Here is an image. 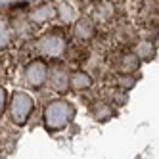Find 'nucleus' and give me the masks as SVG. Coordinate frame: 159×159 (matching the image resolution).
<instances>
[{"instance_id": "nucleus-15", "label": "nucleus", "mask_w": 159, "mask_h": 159, "mask_svg": "<svg viewBox=\"0 0 159 159\" xmlns=\"http://www.w3.org/2000/svg\"><path fill=\"white\" fill-rule=\"evenodd\" d=\"M132 84H134V77L132 75H123V77H119V86L123 88H132Z\"/></svg>"}, {"instance_id": "nucleus-5", "label": "nucleus", "mask_w": 159, "mask_h": 159, "mask_svg": "<svg viewBox=\"0 0 159 159\" xmlns=\"http://www.w3.org/2000/svg\"><path fill=\"white\" fill-rule=\"evenodd\" d=\"M48 86L54 90V92L63 94L67 88H69V73H67L65 65L61 63H54L48 67Z\"/></svg>"}, {"instance_id": "nucleus-14", "label": "nucleus", "mask_w": 159, "mask_h": 159, "mask_svg": "<svg viewBox=\"0 0 159 159\" xmlns=\"http://www.w3.org/2000/svg\"><path fill=\"white\" fill-rule=\"evenodd\" d=\"M111 16H113V8L109 4H100L96 8V19L98 21H107Z\"/></svg>"}, {"instance_id": "nucleus-12", "label": "nucleus", "mask_w": 159, "mask_h": 159, "mask_svg": "<svg viewBox=\"0 0 159 159\" xmlns=\"http://www.w3.org/2000/svg\"><path fill=\"white\" fill-rule=\"evenodd\" d=\"M10 42H12V29L6 19H0V50L6 48Z\"/></svg>"}, {"instance_id": "nucleus-4", "label": "nucleus", "mask_w": 159, "mask_h": 159, "mask_svg": "<svg viewBox=\"0 0 159 159\" xmlns=\"http://www.w3.org/2000/svg\"><path fill=\"white\" fill-rule=\"evenodd\" d=\"M37 50L46 58H58L65 52V39L60 33H46V35L39 37Z\"/></svg>"}, {"instance_id": "nucleus-11", "label": "nucleus", "mask_w": 159, "mask_h": 159, "mask_svg": "<svg viewBox=\"0 0 159 159\" xmlns=\"http://www.w3.org/2000/svg\"><path fill=\"white\" fill-rule=\"evenodd\" d=\"M138 65H140L138 56H136V54H127V56L123 58V61H121V67H119V69L123 71V75H130L132 71L138 69Z\"/></svg>"}, {"instance_id": "nucleus-3", "label": "nucleus", "mask_w": 159, "mask_h": 159, "mask_svg": "<svg viewBox=\"0 0 159 159\" xmlns=\"http://www.w3.org/2000/svg\"><path fill=\"white\" fill-rule=\"evenodd\" d=\"M23 81L31 88H40L48 81V65L42 60H33L23 67Z\"/></svg>"}, {"instance_id": "nucleus-13", "label": "nucleus", "mask_w": 159, "mask_h": 159, "mask_svg": "<svg viewBox=\"0 0 159 159\" xmlns=\"http://www.w3.org/2000/svg\"><path fill=\"white\" fill-rule=\"evenodd\" d=\"M136 56H138V60H150L153 56V44L150 40H142L138 46H136Z\"/></svg>"}, {"instance_id": "nucleus-10", "label": "nucleus", "mask_w": 159, "mask_h": 159, "mask_svg": "<svg viewBox=\"0 0 159 159\" xmlns=\"http://www.w3.org/2000/svg\"><path fill=\"white\" fill-rule=\"evenodd\" d=\"M75 35L79 39H92L94 35V25H92V21L90 19H81V21H77L75 23Z\"/></svg>"}, {"instance_id": "nucleus-16", "label": "nucleus", "mask_w": 159, "mask_h": 159, "mask_svg": "<svg viewBox=\"0 0 159 159\" xmlns=\"http://www.w3.org/2000/svg\"><path fill=\"white\" fill-rule=\"evenodd\" d=\"M6 106H8V94H6V88L0 86V115L4 113Z\"/></svg>"}, {"instance_id": "nucleus-9", "label": "nucleus", "mask_w": 159, "mask_h": 159, "mask_svg": "<svg viewBox=\"0 0 159 159\" xmlns=\"http://www.w3.org/2000/svg\"><path fill=\"white\" fill-rule=\"evenodd\" d=\"M90 113H92V117L96 121H106L111 117V106H107V102H96V104L92 106V109H90Z\"/></svg>"}, {"instance_id": "nucleus-6", "label": "nucleus", "mask_w": 159, "mask_h": 159, "mask_svg": "<svg viewBox=\"0 0 159 159\" xmlns=\"http://www.w3.org/2000/svg\"><path fill=\"white\" fill-rule=\"evenodd\" d=\"M54 16H56L54 6H50V4H39V6H35V8H31V12H29V21H31V23L40 25V23H48Z\"/></svg>"}, {"instance_id": "nucleus-2", "label": "nucleus", "mask_w": 159, "mask_h": 159, "mask_svg": "<svg viewBox=\"0 0 159 159\" xmlns=\"http://www.w3.org/2000/svg\"><path fill=\"white\" fill-rule=\"evenodd\" d=\"M35 111V100L23 90H16L8 100V117L16 127H25Z\"/></svg>"}, {"instance_id": "nucleus-7", "label": "nucleus", "mask_w": 159, "mask_h": 159, "mask_svg": "<svg viewBox=\"0 0 159 159\" xmlns=\"http://www.w3.org/2000/svg\"><path fill=\"white\" fill-rule=\"evenodd\" d=\"M92 86V77H90L86 71H73L69 75V88L75 90V92H83V90Z\"/></svg>"}, {"instance_id": "nucleus-8", "label": "nucleus", "mask_w": 159, "mask_h": 159, "mask_svg": "<svg viewBox=\"0 0 159 159\" xmlns=\"http://www.w3.org/2000/svg\"><path fill=\"white\" fill-rule=\"evenodd\" d=\"M56 10V16H58V19L61 21V23H71V21L75 19V10L71 4H67V2H58L54 6Z\"/></svg>"}, {"instance_id": "nucleus-1", "label": "nucleus", "mask_w": 159, "mask_h": 159, "mask_svg": "<svg viewBox=\"0 0 159 159\" xmlns=\"http://www.w3.org/2000/svg\"><path fill=\"white\" fill-rule=\"evenodd\" d=\"M75 117V107L71 102L63 98H54L50 100L42 109V123L50 132L63 130Z\"/></svg>"}]
</instances>
